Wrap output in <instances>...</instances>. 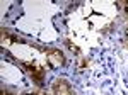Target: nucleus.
<instances>
[{"label": "nucleus", "mask_w": 128, "mask_h": 95, "mask_svg": "<svg viewBox=\"0 0 128 95\" xmlns=\"http://www.w3.org/2000/svg\"><path fill=\"white\" fill-rule=\"evenodd\" d=\"M31 71L34 73V66H32V70H31ZM41 75H43V73H36V78H38V80H41Z\"/></svg>", "instance_id": "obj_1"}]
</instances>
